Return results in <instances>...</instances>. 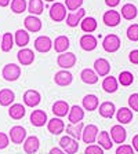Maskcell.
Instances as JSON below:
<instances>
[{"instance_id":"obj_1","label":"cell","mask_w":138,"mask_h":154,"mask_svg":"<svg viewBox=\"0 0 138 154\" xmlns=\"http://www.w3.org/2000/svg\"><path fill=\"white\" fill-rule=\"evenodd\" d=\"M50 18L54 22H62L66 18V7L64 3H58L55 2L51 7H50Z\"/></svg>"},{"instance_id":"obj_2","label":"cell","mask_w":138,"mask_h":154,"mask_svg":"<svg viewBox=\"0 0 138 154\" xmlns=\"http://www.w3.org/2000/svg\"><path fill=\"white\" fill-rule=\"evenodd\" d=\"M76 61L77 58L73 52H62L61 55H58L57 58V63L59 67H62L64 70H68V69H71L76 65Z\"/></svg>"},{"instance_id":"obj_3","label":"cell","mask_w":138,"mask_h":154,"mask_svg":"<svg viewBox=\"0 0 138 154\" xmlns=\"http://www.w3.org/2000/svg\"><path fill=\"white\" fill-rule=\"evenodd\" d=\"M4 80L7 81H15L21 77V67L15 63H7L2 70Z\"/></svg>"},{"instance_id":"obj_4","label":"cell","mask_w":138,"mask_h":154,"mask_svg":"<svg viewBox=\"0 0 138 154\" xmlns=\"http://www.w3.org/2000/svg\"><path fill=\"white\" fill-rule=\"evenodd\" d=\"M59 147L66 154H76L77 150H79V143L73 138L66 135V136H62L61 140H59Z\"/></svg>"},{"instance_id":"obj_5","label":"cell","mask_w":138,"mask_h":154,"mask_svg":"<svg viewBox=\"0 0 138 154\" xmlns=\"http://www.w3.org/2000/svg\"><path fill=\"white\" fill-rule=\"evenodd\" d=\"M120 44H122V43H120L119 36L108 35V36H105V38H104L102 48L106 52H116L120 48Z\"/></svg>"},{"instance_id":"obj_6","label":"cell","mask_w":138,"mask_h":154,"mask_svg":"<svg viewBox=\"0 0 138 154\" xmlns=\"http://www.w3.org/2000/svg\"><path fill=\"white\" fill-rule=\"evenodd\" d=\"M97 136H98V127L94 124H88L84 125L83 132H82V139H83L84 143L91 144L97 140Z\"/></svg>"},{"instance_id":"obj_7","label":"cell","mask_w":138,"mask_h":154,"mask_svg":"<svg viewBox=\"0 0 138 154\" xmlns=\"http://www.w3.org/2000/svg\"><path fill=\"white\" fill-rule=\"evenodd\" d=\"M8 138L15 144L24 143L26 139V129L24 128V127H21V125H15V127H13V128L10 129Z\"/></svg>"},{"instance_id":"obj_8","label":"cell","mask_w":138,"mask_h":154,"mask_svg":"<svg viewBox=\"0 0 138 154\" xmlns=\"http://www.w3.org/2000/svg\"><path fill=\"white\" fill-rule=\"evenodd\" d=\"M17 58H18V62L22 66H29L32 65L33 61H35V52L30 50V48H21L17 54Z\"/></svg>"},{"instance_id":"obj_9","label":"cell","mask_w":138,"mask_h":154,"mask_svg":"<svg viewBox=\"0 0 138 154\" xmlns=\"http://www.w3.org/2000/svg\"><path fill=\"white\" fill-rule=\"evenodd\" d=\"M86 15V10L84 8H79L76 11H71L66 15V25L71 28H76L79 23L82 22V19Z\"/></svg>"},{"instance_id":"obj_10","label":"cell","mask_w":138,"mask_h":154,"mask_svg":"<svg viewBox=\"0 0 138 154\" xmlns=\"http://www.w3.org/2000/svg\"><path fill=\"white\" fill-rule=\"evenodd\" d=\"M94 72L97 73L98 77H105L109 74L111 72V65L105 58H98L94 62Z\"/></svg>"},{"instance_id":"obj_11","label":"cell","mask_w":138,"mask_h":154,"mask_svg":"<svg viewBox=\"0 0 138 154\" xmlns=\"http://www.w3.org/2000/svg\"><path fill=\"white\" fill-rule=\"evenodd\" d=\"M35 50L39 52H48L53 48V40L48 36H39L33 43Z\"/></svg>"},{"instance_id":"obj_12","label":"cell","mask_w":138,"mask_h":154,"mask_svg":"<svg viewBox=\"0 0 138 154\" xmlns=\"http://www.w3.org/2000/svg\"><path fill=\"white\" fill-rule=\"evenodd\" d=\"M120 19H122V15H120L119 11H116V10H109V11H106L102 17V21L106 26H111V28H115L120 23Z\"/></svg>"},{"instance_id":"obj_13","label":"cell","mask_w":138,"mask_h":154,"mask_svg":"<svg viewBox=\"0 0 138 154\" xmlns=\"http://www.w3.org/2000/svg\"><path fill=\"white\" fill-rule=\"evenodd\" d=\"M24 25H25V30L36 33V32H40V30H42L43 23L36 15H28L25 18V21H24Z\"/></svg>"},{"instance_id":"obj_14","label":"cell","mask_w":138,"mask_h":154,"mask_svg":"<svg viewBox=\"0 0 138 154\" xmlns=\"http://www.w3.org/2000/svg\"><path fill=\"white\" fill-rule=\"evenodd\" d=\"M111 138H112L113 143H124L126 138H127V132H126V129L122 127V124L120 125H113L112 128H111Z\"/></svg>"},{"instance_id":"obj_15","label":"cell","mask_w":138,"mask_h":154,"mask_svg":"<svg viewBox=\"0 0 138 154\" xmlns=\"http://www.w3.org/2000/svg\"><path fill=\"white\" fill-rule=\"evenodd\" d=\"M79 44H80L82 50H84V51H93V50L97 48L98 42H97V37H94V36L90 35V33H87V35H84L80 37Z\"/></svg>"},{"instance_id":"obj_16","label":"cell","mask_w":138,"mask_h":154,"mask_svg":"<svg viewBox=\"0 0 138 154\" xmlns=\"http://www.w3.org/2000/svg\"><path fill=\"white\" fill-rule=\"evenodd\" d=\"M40 99H42V96L36 90H28L24 94V103L29 107H36L40 103Z\"/></svg>"},{"instance_id":"obj_17","label":"cell","mask_w":138,"mask_h":154,"mask_svg":"<svg viewBox=\"0 0 138 154\" xmlns=\"http://www.w3.org/2000/svg\"><path fill=\"white\" fill-rule=\"evenodd\" d=\"M83 119H84V110L82 109L80 106L73 105L69 109V113H68V121H69V124H77V122H80Z\"/></svg>"},{"instance_id":"obj_18","label":"cell","mask_w":138,"mask_h":154,"mask_svg":"<svg viewBox=\"0 0 138 154\" xmlns=\"http://www.w3.org/2000/svg\"><path fill=\"white\" fill-rule=\"evenodd\" d=\"M72 80H73V76H72L71 72H68V70H59V72H57L54 76L55 84L59 87L69 85V84L72 83Z\"/></svg>"},{"instance_id":"obj_19","label":"cell","mask_w":138,"mask_h":154,"mask_svg":"<svg viewBox=\"0 0 138 154\" xmlns=\"http://www.w3.org/2000/svg\"><path fill=\"white\" fill-rule=\"evenodd\" d=\"M47 129H48V132H51L53 135H61L65 129V124L59 117H54V119L48 120Z\"/></svg>"},{"instance_id":"obj_20","label":"cell","mask_w":138,"mask_h":154,"mask_svg":"<svg viewBox=\"0 0 138 154\" xmlns=\"http://www.w3.org/2000/svg\"><path fill=\"white\" fill-rule=\"evenodd\" d=\"M30 124L33 127H43L46 122L48 121L47 120V114H46L44 110H33L32 114H30Z\"/></svg>"},{"instance_id":"obj_21","label":"cell","mask_w":138,"mask_h":154,"mask_svg":"<svg viewBox=\"0 0 138 154\" xmlns=\"http://www.w3.org/2000/svg\"><path fill=\"white\" fill-rule=\"evenodd\" d=\"M40 142H39L37 136H28L24 142V151L26 154H35L39 150Z\"/></svg>"},{"instance_id":"obj_22","label":"cell","mask_w":138,"mask_h":154,"mask_svg":"<svg viewBox=\"0 0 138 154\" xmlns=\"http://www.w3.org/2000/svg\"><path fill=\"white\" fill-rule=\"evenodd\" d=\"M29 40H30V37H29L28 30H25V29H18L14 35V43L21 48H25L29 44Z\"/></svg>"},{"instance_id":"obj_23","label":"cell","mask_w":138,"mask_h":154,"mask_svg":"<svg viewBox=\"0 0 138 154\" xmlns=\"http://www.w3.org/2000/svg\"><path fill=\"white\" fill-rule=\"evenodd\" d=\"M69 45H71L69 44V38L66 36H58V37H55L54 42H53V48H54L55 52H58V54L66 52Z\"/></svg>"},{"instance_id":"obj_24","label":"cell","mask_w":138,"mask_h":154,"mask_svg":"<svg viewBox=\"0 0 138 154\" xmlns=\"http://www.w3.org/2000/svg\"><path fill=\"white\" fill-rule=\"evenodd\" d=\"M83 128H84V124L82 121L77 122V124H69V125H66V134H68V136L73 138L75 140H79V139H82Z\"/></svg>"},{"instance_id":"obj_25","label":"cell","mask_w":138,"mask_h":154,"mask_svg":"<svg viewBox=\"0 0 138 154\" xmlns=\"http://www.w3.org/2000/svg\"><path fill=\"white\" fill-rule=\"evenodd\" d=\"M69 109H71V106L68 105V102H65V100H57L53 105V113L57 117H65L69 113Z\"/></svg>"},{"instance_id":"obj_26","label":"cell","mask_w":138,"mask_h":154,"mask_svg":"<svg viewBox=\"0 0 138 154\" xmlns=\"http://www.w3.org/2000/svg\"><path fill=\"white\" fill-rule=\"evenodd\" d=\"M100 116L104 117V119H112L113 116H115V112H116V107L112 102H104L100 105Z\"/></svg>"},{"instance_id":"obj_27","label":"cell","mask_w":138,"mask_h":154,"mask_svg":"<svg viewBox=\"0 0 138 154\" xmlns=\"http://www.w3.org/2000/svg\"><path fill=\"white\" fill-rule=\"evenodd\" d=\"M25 113H26L25 106L21 105V103H14V105L10 106V109H8L10 117L14 120H21L25 116Z\"/></svg>"},{"instance_id":"obj_28","label":"cell","mask_w":138,"mask_h":154,"mask_svg":"<svg viewBox=\"0 0 138 154\" xmlns=\"http://www.w3.org/2000/svg\"><path fill=\"white\" fill-rule=\"evenodd\" d=\"M15 99V94L14 91L8 90V88H3L0 90V106H10Z\"/></svg>"},{"instance_id":"obj_29","label":"cell","mask_w":138,"mask_h":154,"mask_svg":"<svg viewBox=\"0 0 138 154\" xmlns=\"http://www.w3.org/2000/svg\"><path fill=\"white\" fill-rule=\"evenodd\" d=\"M98 103H100L98 98H97L95 95H93V94H88V95H86L83 98V107L86 110H88V112H94V110H97Z\"/></svg>"},{"instance_id":"obj_30","label":"cell","mask_w":138,"mask_h":154,"mask_svg":"<svg viewBox=\"0 0 138 154\" xmlns=\"http://www.w3.org/2000/svg\"><path fill=\"white\" fill-rule=\"evenodd\" d=\"M97 19L93 18V17H84L83 19H82V22H80V28L83 32L86 33H91L94 32L97 29Z\"/></svg>"},{"instance_id":"obj_31","label":"cell","mask_w":138,"mask_h":154,"mask_svg":"<svg viewBox=\"0 0 138 154\" xmlns=\"http://www.w3.org/2000/svg\"><path fill=\"white\" fill-rule=\"evenodd\" d=\"M120 11H122L120 15H122L126 21H131V19H134L135 17H137V7H135L134 4H131V3L124 4Z\"/></svg>"},{"instance_id":"obj_32","label":"cell","mask_w":138,"mask_h":154,"mask_svg":"<svg viewBox=\"0 0 138 154\" xmlns=\"http://www.w3.org/2000/svg\"><path fill=\"white\" fill-rule=\"evenodd\" d=\"M44 10V3L43 0H29L28 3V11L30 13V15H40Z\"/></svg>"},{"instance_id":"obj_33","label":"cell","mask_w":138,"mask_h":154,"mask_svg":"<svg viewBox=\"0 0 138 154\" xmlns=\"http://www.w3.org/2000/svg\"><path fill=\"white\" fill-rule=\"evenodd\" d=\"M116 119L120 124H129L133 120V112L129 109V107H122V109L117 110L116 113Z\"/></svg>"},{"instance_id":"obj_34","label":"cell","mask_w":138,"mask_h":154,"mask_svg":"<svg viewBox=\"0 0 138 154\" xmlns=\"http://www.w3.org/2000/svg\"><path fill=\"white\" fill-rule=\"evenodd\" d=\"M14 36L11 33H4L3 37H2V42H0V48L3 52H8L13 50L14 47Z\"/></svg>"},{"instance_id":"obj_35","label":"cell","mask_w":138,"mask_h":154,"mask_svg":"<svg viewBox=\"0 0 138 154\" xmlns=\"http://www.w3.org/2000/svg\"><path fill=\"white\" fill-rule=\"evenodd\" d=\"M97 140H98V143H100V146L104 149V150H111L113 146V142L111 140V136L106 131H102L98 134V136H97Z\"/></svg>"},{"instance_id":"obj_36","label":"cell","mask_w":138,"mask_h":154,"mask_svg":"<svg viewBox=\"0 0 138 154\" xmlns=\"http://www.w3.org/2000/svg\"><path fill=\"white\" fill-rule=\"evenodd\" d=\"M102 88H104V91L108 92V94L116 92V91H117V80L112 76L105 77L104 81H102Z\"/></svg>"},{"instance_id":"obj_37","label":"cell","mask_w":138,"mask_h":154,"mask_svg":"<svg viewBox=\"0 0 138 154\" xmlns=\"http://www.w3.org/2000/svg\"><path fill=\"white\" fill-rule=\"evenodd\" d=\"M80 77L82 80H83V83L86 84H95L97 81H98V76H97V73L93 70V69H83L80 73Z\"/></svg>"},{"instance_id":"obj_38","label":"cell","mask_w":138,"mask_h":154,"mask_svg":"<svg viewBox=\"0 0 138 154\" xmlns=\"http://www.w3.org/2000/svg\"><path fill=\"white\" fill-rule=\"evenodd\" d=\"M28 8L26 0H11V11L14 14H22Z\"/></svg>"},{"instance_id":"obj_39","label":"cell","mask_w":138,"mask_h":154,"mask_svg":"<svg viewBox=\"0 0 138 154\" xmlns=\"http://www.w3.org/2000/svg\"><path fill=\"white\" fill-rule=\"evenodd\" d=\"M133 81H134V76H133L131 72H122V73L119 74V83L122 84L123 87H129L133 84Z\"/></svg>"},{"instance_id":"obj_40","label":"cell","mask_w":138,"mask_h":154,"mask_svg":"<svg viewBox=\"0 0 138 154\" xmlns=\"http://www.w3.org/2000/svg\"><path fill=\"white\" fill-rule=\"evenodd\" d=\"M127 37L131 42H138V23H133L127 28Z\"/></svg>"},{"instance_id":"obj_41","label":"cell","mask_w":138,"mask_h":154,"mask_svg":"<svg viewBox=\"0 0 138 154\" xmlns=\"http://www.w3.org/2000/svg\"><path fill=\"white\" fill-rule=\"evenodd\" d=\"M83 0H65V7L69 11H76V10L82 8Z\"/></svg>"},{"instance_id":"obj_42","label":"cell","mask_w":138,"mask_h":154,"mask_svg":"<svg viewBox=\"0 0 138 154\" xmlns=\"http://www.w3.org/2000/svg\"><path fill=\"white\" fill-rule=\"evenodd\" d=\"M84 154H104V149L98 144H88L84 150Z\"/></svg>"},{"instance_id":"obj_43","label":"cell","mask_w":138,"mask_h":154,"mask_svg":"<svg viewBox=\"0 0 138 154\" xmlns=\"http://www.w3.org/2000/svg\"><path fill=\"white\" fill-rule=\"evenodd\" d=\"M116 154H134V149L130 144H120L116 150Z\"/></svg>"},{"instance_id":"obj_44","label":"cell","mask_w":138,"mask_h":154,"mask_svg":"<svg viewBox=\"0 0 138 154\" xmlns=\"http://www.w3.org/2000/svg\"><path fill=\"white\" fill-rule=\"evenodd\" d=\"M129 106H130V109L138 112V94H133V95H130Z\"/></svg>"},{"instance_id":"obj_45","label":"cell","mask_w":138,"mask_h":154,"mask_svg":"<svg viewBox=\"0 0 138 154\" xmlns=\"http://www.w3.org/2000/svg\"><path fill=\"white\" fill-rule=\"evenodd\" d=\"M10 143V138L7 136L6 134H3V132H0V150H3V149H6L7 146H8Z\"/></svg>"},{"instance_id":"obj_46","label":"cell","mask_w":138,"mask_h":154,"mask_svg":"<svg viewBox=\"0 0 138 154\" xmlns=\"http://www.w3.org/2000/svg\"><path fill=\"white\" fill-rule=\"evenodd\" d=\"M129 58H130V62H131V63L138 65V50H133V51L130 52Z\"/></svg>"},{"instance_id":"obj_47","label":"cell","mask_w":138,"mask_h":154,"mask_svg":"<svg viewBox=\"0 0 138 154\" xmlns=\"http://www.w3.org/2000/svg\"><path fill=\"white\" fill-rule=\"evenodd\" d=\"M105 4L108 7H111V8H113V7L119 6V4H120V0H105Z\"/></svg>"},{"instance_id":"obj_48","label":"cell","mask_w":138,"mask_h":154,"mask_svg":"<svg viewBox=\"0 0 138 154\" xmlns=\"http://www.w3.org/2000/svg\"><path fill=\"white\" fill-rule=\"evenodd\" d=\"M48 154H65V153H64V150H62L61 147H53Z\"/></svg>"},{"instance_id":"obj_49","label":"cell","mask_w":138,"mask_h":154,"mask_svg":"<svg viewBox=\"0 0 138 154\" xmlns=\"http://www.w3.org/2000/svg\"><path fill=\"white\" fill-rule=\"evenodd\" d=\"M131 143H133V149H134V150L138 153V135H135L134 138H133Z\"/></svg>"},{"instance_id":"obj_50","label":"cell","mask_w":138,"mask_h":154,"mask_svg":"<svg viewBox=\"0 0 138 154\" xmlns=\"http://www.w3.org/2000/svg\"><path fill=\"white\" fill-rule=\"evenodd\" d=\"M11 3V0H0V7H7Z\"/></svg>"},{"instance_id":"obj_51","label":"cell","mask_w":138,"mask_h":154,"mask_svg":"<svg viewBox=\"0 0 138 154\" xmlns=\"http://www.w3.org/2000/svg\"><path fill=\"white\" fill-rule=\"evenodd\" d=\"M44 2H48V3H51V2H55V0H44Z\"/></svg>"}]
</instances>
